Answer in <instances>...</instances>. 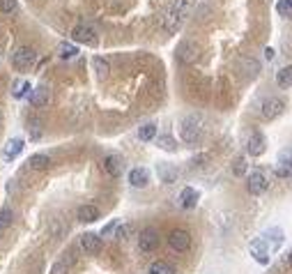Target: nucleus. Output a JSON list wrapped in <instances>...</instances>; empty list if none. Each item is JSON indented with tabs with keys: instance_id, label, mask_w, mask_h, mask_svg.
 <instances>
[{
	"instance_id": "f8f14e48",
	"label": "nucleus",
	"mask_w": 292,
	"mask_h": 274,
	"mask_svg": "<svg viewBox=\"0 0 292 274\" xmlns=\"http://www.w3.org/2000/svg\"><path fill=\"white\" fill-rule=\"evenodd\" d=\"M101 168H104L111 178H120L124 170V161H122V157H118V155H106L104 161H101Z\"/></svg>"
},
{
	"instance_id": "a878e982",
	"label": "nucleus",
	"mask_w": 292,
	"mask_h": 274,
	"mask_svg": "<svg viewBox=\"0 0 292 274\" xmlns=\"http://www.w3.org/2000/svg\"><path fill=\"white\" fill-rule=\"evenodd\" d=\"M28 134H30V141H37L42 139V134H44V129H42V120L32 118L28 122Z\"/></svg>"
},
{
	"instance_id": "aec40b11",
	"label": "nucleus",
	"mask_w": 292,
	"mask_h": 274,
	"mask_svg": "<svg viewBox=\"0 0 292 274\" xmlns=\"http://www.w3.org/2000/svg\"><path fill=\"white\" fill-rule=\"evenodd\" d=\"M276 83H278V88H283V90L292 88V65H287V67H283V70H278Z\"/></svg>"
},
{
	"instance_id": "1a4fd4ad",
	"label": "nucleus",
	"mask_w": 292,
	"mask_h": 274,
	"mask_svg": "<svg viewBox=\"0 0 292 274\" xmlns=\"http://www.w3.org/2000/svg\"><path fill=\"white\" fill-rule=\"evenodd\" d=\"M159 247V233L154 228H143L138 235V249L143 251V254H150V251H154Z\"/></svg>"
},
{
	"instance_id": "9d476101",
	"label": "nucleus",
	"mask_w": 292,
	"mask_h": 274,
	"mask_svg": "<svg viewBox=\"0 0 292 274\" xmlns=\"http://www.w3.org/2000/svg\"><path fill=\"white\" fill-rule=\"evenodd\" d=\"M101 235H97V233H85V235H81V249L85 251V254H90V256H94V254H99L101 251Z\"/></svg>"
},
{
	"instance_id": "72a5a7b5",
	"label": "nucleus",
	"mask_w": 292,
	"mask_h": 274,
	"mask_svg": "<svg viewBox=\"0 0 292 274\" xmlns=\"http://www.w3.org/2000/svg\"><path fill=\"white\" fill-rule=\"evenodd\" d=\"M25 90H32V88H30V83H28V81H19V83H16L14 95H16V97H23V95H25Z\"/></svg>"
},
{
	"instance_id": "58836bf2",
	"label": "nucleus",
	"mask_w": 292,
	"mask_h": 274,
	"mask_svg": "<svg viewBox=\"0 0 292 274\" xmlns=\"http://www.w3.org/2000/svg\"><path fill=\"white\" fill-rule=\"evenodd\" d=\"M287 263H290V267H292V251H290V256H287Z\"/></svg>"
},
{
	"instance_id": "c9c22d12",
	"label": "nucleus",
	"mask_w": 292,
	"mask_h": 274,
	"mask_svg": "<svg viewBox=\"0 0 292 274\" xmlns=\"http://www.w3.org/2000/svg\"><path fill=\"white\" fill-rule=\"evenodd\" d=\"M276 175H278V178H290V175H292V170H290V168H285V166H281V164H278V166H276Z\"/></svg>"
},
{
	"instance_id": "c756f323",
	"label": "nucleus",
	"mask_w": 292,
	"mask_h": 274,
	"mask_svg": "<svg viewBox=\"0 0 292 274\" xmlns=\"http://www.w3.org/2000/svg\"><path fill=\"white\" fill-rule=\"evenodd\" d=\"M278 164L292 170V150H283L281 155H278Z\"/></svg>"
},
{
	"instance_id": "2f4dec72",
	"label": "nucleus",
	"mask_w": 292,
	"mask_h": 274,
	"mask_svg": "<svg viewBox=\"0 0 292 274\" xmlns=\"http://www.w3.org/2000/svg\"><path fill=\"white\" fill-rule=\"evenodd\" d=\"M51 274H69V265L64 263V260H60V263H55L51 267Z\"/></svg>"
},
{
	"instance_id": "6ab92c4d",
	"label": "nucleus",
	"mask_w": 292,
	"mask_h": 274,
	"mask_svg": "<svg viewBox=\"0 0 292 274\" xmlns=\"http://www.w3.org/2000/svg\"><path fill=\"white\" fill-rule=\"evenodd\" d=\"M23 152V139H12L10 143L5 145V159H16V157Z\"/></svg>"
},
{
	"instance_id": "b1692460",
	"label": "nucleus",
	"mask_w": 292,
	"mask_h": 274,
	"mask_svg": "<svg viewBox=\"0 0 292 274\" xmlns=\"http://www.w3.org/2000/svg\"><path fill=\"white\" fill-rule=\"evenodd\" d=\"M148 274H175V269L168 263H164V260H154L148 267Z\"/></svg>"
},
{
	"instance_id": "0eeeda50",
	"label": "nucleus",
	"mask_w": 292,
	"mask_h": 274,
	"mask_svg": "<svg viewBox=\"0 0 292 274\" xmlns=\"http://www.w3.org/2000/svg\"><path fill=\"white\" fill-rule=\"evenodd\" d=\"M283 106H285V101L278 99V97H267V99L263 101V106H260V115H263V120H274L281 115Z\"/></svg>"
},
{
	"instance_id": "423d86ee",
	"label": "nucleus",
	"mask_w": 292,
	"mask_h": 274,
	"mask_svg": "<svg viewBox=\"0 0 292 274\" xmlns=\"http://www.w3.org/2000/svg\"><path fill=\"white\" fill-rule=\"evenodd\" d=\"M71 37H74V42H79V44H85V46H97V42H99V37H97V30L92 28V25L88 23H79L74 30H71Z\"/></svg>"
},
{
	"instance_id": "7ed1b4c3",
	"label": "nucleus",
	"mask_w": 292,
	"mask_h": 274,
	"mask_svg": "<svg viewBox=\"0 0 292 274\" xmlns=\"http://www.w3.org/2000/svg\"><path fill=\"white\" fill-rule=\"evenodd\" d=\"M200 58V46L196 44L193 40H184L179 42L177 46V60L182 65H193V62H198Z\"/></svg>"
},
{
	"instance_id": "f03ea898",
	"label": "nucleus",
	"mask_w": 292,
	"mask_h": 274,
	"mask_svg": "<svg viewBox=\"0 0 292 274\" xmlns=\"http://www.w3.org/2000/svg\"><path fill=\"white\" fill-rule=\"evenodd\" d=\"M179 136H182L184 143L196 145L203 141L205 136V122L200 115H187V118L179 122Z\"/></svg>"
},
{
	"instance_id": "4468645a",
	"label": "nucleus",
	"mask_w": 292,
	"mask_h": 274,
	"mask_svg": "<svg viewBox=\"0 0 292 274\" xmlns=\"http://www.w3.org/2000/svg\"><path fill=\"white\" fill-rule=\"evenodd\" d=\"M198 198H200V196H198V191L193 189V187H184V189L179 191L177 200H179V208H182V210H193L196 205H198Z\"/></svg>"
},
{
	"instance_id": "2eb2a0df",
	"label": "nucleus",
	"mask_w": 292,
	"mask_h": 274,
	"mask_svg": "<svg viewBox=\"0 0 292 274\" xmlns=\"http://www.w3.org/2000/svg\"><path fill=\"white\" fill-rule=\"evenodd\" d=\"M129 185L134 189H143L150 185V173L145 168H131L129 170Z\"/></svg>"
},
{
	"instance_id": "dca6fc26",
	"label": "nucleus",
	"mask_w": 292,
	"mask_h": 274,
	"mask_svg": "<svg viewBox=\"0 0 292 274\" xmlns=\"http://www.w3.org/2000/svg\"><path fill=\"white\" fill-rule=\"evenodd\" d=\"M157 175L164 185H173V182H177L179 173H177V168H175L173 164H157Z\"/></svg>"
},
{
	"instance_id": "5701e85b",
	"label": "nucleus",
	"mask_w": 292,
	"mask_h": 274,
	"mask_svg": "<svg viewBox=\"0 0 292 274\" xmlns=\"http://www.w3.org/2000/svg\"><path fill=\"white\" fill-rule=\"evenodd\" d=\"M51 164V159H49V155H32L28 159V166L32 170H42V168H46V166Z\"/></svg>"
},
{
	"instance_id": "473e14b6",
	"label": "nucleus",
	"mask_w": 292,
	"mask_h": 274,
	"mask_svg": "<svg viewBox=\"0 0 292 274\" xmlns=\"http://www.w3.org/2000/svg\"><path fill=\"white\" fill-rule=\"evenodd\" d=\"M129 233H131V226L122 224V226H118V233H115V237H118V239H127Z\"/></svg>"
},
{
	"instance_id": "bb28decb",
	"label": "nucleus",
	"mask_w": 292,
	"mask_h": 274,
	"mask_svg": "<svg viewBox=\"0 0 292 274\" xmlns=\"http://www.w3.org/2000/svg\"><path fill=\"white\" fill-rule=\"evenodd\" d=\"M246 168H248L246 159H244V157H237L235 164H233V175H235V178H242V175L246 173Z\"/></svg>"
},
{
	"instance_id": "a211bd4d",
	"label": "nucleus",
	"mask_w": 292,
	"mask_h": 274,
	"mask_svg": "<svg viewBox=\"0 0 292 274\" xmlns=\"http://www.w3.org/2000/svg\"><path fill=\"white\" fill-rule=\"evenodd\" d=\"M99 219V208L97 205H81L79 208V221L83 224H92Z\"/></svg>"
},
{
	"instance_id": "a19ab883",
	"label": "nucleus",
	"mask_w": 292,
	"mask_h": 274,
	"mask_svg": "<svg viewBox=\"0 0 292 274\" xmlns=\"http://www.w3.org/2000/svg\"><path fill=\"white\" fill-rule=\"evenodd\" d=\"M290 5H292V0H290Z\"/></svg>"
},
{
	"instance_id": "f257e3e1",
	"label": "nucleus",
	"mask_w": 292,
	"mask_h": 274,
	"mask_svg": "<svg viewBox=\"0 0 292 274\" xmlns=\"http://www.w3.org/2000/svg\"><path fill=\"white\" fill-rule=\"evenodd\" d=\"M189 7H191V0H170L168 10L161 16V25H164L166 32H177L182 28L184 19L189 14Z\"/></svg>"
},
{
	"instance_id": "39448f33",
	"label": "nucleus",
	"mask_w": 292,
	"mask_h": 274,
	"mask_svg": "<svg viewBox=\"0 0 292 274\" xmlns=\"http://www.w3.org/2000/svg\"><path fill=\"white\" fill-rule=\"evenodd\" d=\"M168 247L173 251H177V254H184V251H189V247H191V233L184 228H175L170 230L168 235Z\"/></svg>"
},
{
	"instance_id": "6e6552de",
	"label": "nucleus",
	"mask_w": 292,
	"mask_h": 274,
	"mask_svg": "<svg viewBox=\"0 0 292 274\" xmlns=\"http://www.w3.org/2000/svg\"><path fill=\"white\" fill-rule=\"evenodd\" d=\"M267 175L263 173V170H256V173H251L248 175V182H246V189H248V194L251 196H260V194H265L267 191Z\"/></svg>"
},
{
	"instance_id": "ea45409f",
	"label": "nucleus",
	"mask_w": 292,
	"mask_h": 274,
	"mask_svg": "<svg viewBox=\"0 0 292 274\" xmlns=\"http://www.w3.org/2000/svg\"><path fill=\"white\" fill-rule=\"evenodd\" d=\"M0 127H3V113H0Z\"/></svg>"
},
{
	"instance_id": "4c0bfd02",
	"label": "nucleus",
	"mask_w": 292,
	"mask_h": 274,
	"mask_svg": "<svg viewBox=\"0 0 292 274\" xmlns=\"http://www.w3.org/2000/svg\"><path fill=\"white\" fill-rule=\"evenodd\" d=\"M115 226H118V224H115V221H111V224H108V226H106V228H104V230H101V235H108V233H111V230H113V228H115Z\"/></svg>"
},
{
	"instance_id": "c85d7f7f",
	"label": "nucleus",
	"mask_w": 292,
	"mask_h": 274,
	"mask_svg": "<svg viewBox=\"0 0 292 274\" xmlns=\"http://www.w3.org/2000/svg\"><path fill=\"white\" fill-rule=\"evenodd\" d=\"M276 12H278V16H290L292 14L290 0H278V3H276Z\"/></svg>"
},
{
	"instance_id": "e433bc0d",
	"label": "nucleus",
	"mask_w": 292,
	"mask_h": 274,
	"mask_svg": "<svg viewBox=\"0 0 292 274\" xmlns=\"http://www.w3.org/2000/svg\"><path fill=\"white\" fill-rule=\"evenodd\" d=\"M64 263H67V265H69V267H71V265H74L76 263V256H74V251H67V254H64Z\"/></svg>"
},
{
	"instance_id": "393cba45",
	"label": "nucleus",
	"mask_w": 292,
	"mask_h": 274,
	"mask_svg": "<svg viewBox=\"0 0 292 274\" xmlns=\"http://www.w3.org/2000/svg\"><path fill=\"white\" fill-rule=\"evenodd\" d=\"M138 139L145 141V143H148V141H152V139H157V125H154V122H148V125H143V127L138 129Z\"/></svg>"
},
{
	"instance_id": "412c9836",
	"label": "nucleus",
	"mask_w": 292,
	"mask_h": 274,
	"mask_svg": "<svg viewBox=\"0 0 292 274\" xmlns=\"http://www.w3.org/2000/svg\"><path fill=\"white\" fill-rule=\"evenodd\" d=\"M58 55L62 60H71L79 55V49H76V44H71V42H62V44L58 46Z\"/></svg>"
},
{
	"instance_id": "ddd939ff",
	"label": "nucleus",
	"mask_w": 292,
	"mask_h": 274,
	"mask_svg": "<svg viewBox=\"0 0 292 274\" xmlns=\"http://www.w3.org/2000/svg\"><path fill=\"white\" fill-rule=\"evenodd\" d=\"M265 148H267V141H265V136L260 134V131H253L251 136H248L246 141V150L251 157H260L265 152Z\"/></svg>"
},
{
	"instance_id": "20e7f679",
	"label": "nucleus",
	"mask_w": 292,
	"mask_h": 274,
	"mask_svg": "<svg viewBox=\"0 0 292 274\" xmlns=\"http://www.w3.org/2000/svg\"><path fill=\"white\" fill-rule=\"evenodd\" d=\"M37 60V53L35 49H30V46H19V49L12 53V65L16 67V70H28V67L35 65Z\"/></svg>"
},
{
	"instance_id": "7c9ffc66",
	"label": "nucleus",
	"mask_w": 292,
	"mask_h": 274,
	"mask_svg": "<svg viewBox=\"0 0 292 274\" xmlns=\"http://www.w3.org/2000/svg\"><path fill=\"white\" fill-rule=\"evenodd\" d=\"M159 148L161 150H175V141L170 139V136H159Z\"/></svg>"
},
{
	"instance_id": "f3484780",
	"label": "nucleus",
	"mask_w": 292,
	"mask_h": 274,
	"mask_svg": "<svg viewBox=\"0 0 292 274\" xmlns=\"http://www.w3.org/2000/svg\"><path fill=\"white\" fill-rule=\"evenodd\" d=\"M251 256L260 265L269 263V249H267V245H265V239H256V242H251Z\"/></svg>"
},
{
	"instance_id": "f704fd0d",
	"label": "nucleus",
	"mask_w": 292,
	"mask_h": 274,
	"mask_svg": "<svg viewBox=\"0 0 292 274\" xmlns=\"http://www.w3.org/2000/svg\"><path fill=\"white\" fill-rule=\"evenodd\" d=\"M0 10L7 12V14H10V12H14L16 10V0H0Z\"/></svg>"
},
{
	"instance_id": "4be33fe9",
	"label": "nucleus",
	"mask_w": 292,
	"mask_h": 274,
	"mask_svg": "<svg viewBox=\"0 0 292 274\" xmlns=\"http://www.w3.org/2000/svg\"><path fill=\"white\" fill-rule=\"evenodd\" d=\"M92 67H94V72H97L101 79H106V76H108V72H111L108 60H104L101 55H94V58H92Z\"/></svg>"
},
{
	"instance_id": "cd10ccee",
	"label": "nucleus",
	"mask_w": 292,
	"mask_h": 274,
	"mask_svg": "<svg viewBox=\"0 0 292 274\" xmlns=\"http://www.w3.org/2000/svg\"><path fill=\"white\" fill-rule=\"evenodd\" d=\"M12 217H14V215H12L10 208H3V210H0V233H3V230H5L7 226L12 224Z\"/></svg>"
},
{
	"instance_id": "9b49d317",
	"label": "nucleus",
	"mask_w": 292,
	"mask_h": 274,
	"mask_svg": "<svg viewBox=\"0 0 292 274\" xmlns=\"http://www.w3.org/2000/svg\"><path fill=\"white\" fill-rule=\"evenodd\" d=\"M28 99H30V104L35 106V109H42V106H46L51 101V88H49V85H37L35 90H30Z\"/></svg>"
}]
</instances>
